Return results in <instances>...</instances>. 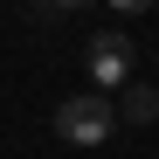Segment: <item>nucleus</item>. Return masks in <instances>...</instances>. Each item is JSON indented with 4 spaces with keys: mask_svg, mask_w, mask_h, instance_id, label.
I'll return each mask as SVG.
<instances>
[{
    "mask_svg": "<svg viewBox=\"0 0 159 159\" xmlns=\"http://www.w3.org/2000/svg\"><path fill=\"white\" fill-rule=\"evenodd\" d=\"M131 69H139V48H131V35L125 28H104V35H90V83H131Z\"/></svg>",
    "mask_w": 159,
    "mask_h": 159,
    "instance_id": "nucleus-2",
    "label": "nucleus"
},
{
    "mask_svg": "<svg viewBox=\"0 0 159 159\" xmlns=\"http://www.w3.org/2000/svg\"><path fill=\"white\" fill-rule=\"evenodd\" d=\"M125 118H131V125H152V118H159V90H152V83H131V90H125Z\"/></svg>",
    "mask_w": 159,
    "mask_h": 159,
    "instance_id": "nucleus-3",
    "label": "nucleus"
},
{
    "mask_svg": "<svg viewBox=\"0 0 159 159\" xmlns=\"http://www.w3.org/2000/svg\"><path fill=\"white\" fill-rule=\"evenodd\" d=\"M118 14H145V7H159V0H111Z\"/></svg>",
    "mask_w": 159,
    "mask_h": 159,
    "instance_id": "nucleus-5",
    "label": "nucleus"
},
{
    "mask_svg": "<svg viewBox=\"0 0 159 159\" xmlns=\"http://www.w3.org/2000/svg\"><path fill=\"white\" fill-rule=\"evenodd\" d=\"M76 7H90V0H35V14H76Z\"/></svg>",
    "mask_w": 159,
    "mask_h": 159,
    "instance_id": "nucleus-4",
    "label": "nucleus"
},
{
    "mask_svg": "<svg viewBox=\"0 0 159 159\" xmlns=\"http://www.w3.org/2000/svg\"><path fill=\"white\" fill-rule=\"evenodd\" d=\"M111 125H118V111H111L104 97H90V90L56 104V131H62L69 145H104V139H111Z\"/></svg>",
    "mask_w": 159,
    "mask_h": 159,
    "instance_id": "nucleus-1",
    "label": "nucleus"
}]
</instances>
